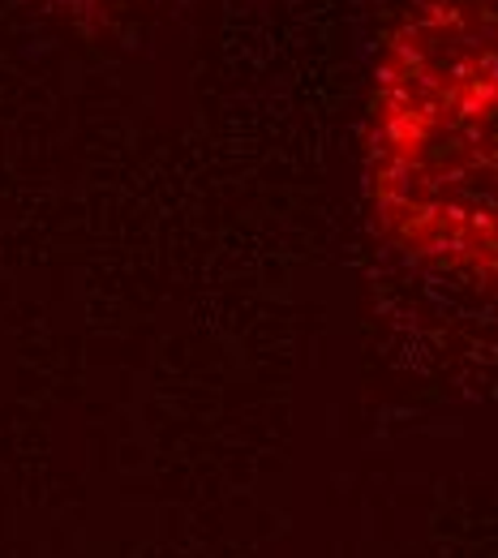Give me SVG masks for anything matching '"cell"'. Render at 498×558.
<instances>
[{
	"label": "cell",
	"instance_id": "obj_1",
	"mask_svg": "<svg viewBox=\"0 0 498 558\" xmlns=\"http://www.w3.org/2000/svg\"><path fill=\"white\" fill-rule=\"evenodd\" d=\"M378 232L498 296V0H413L387 31L365 125Z\"/></svg>",
	"mask_w": 498,
	"mask_h": 558
}]
</instances>
